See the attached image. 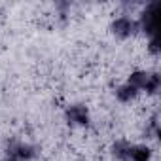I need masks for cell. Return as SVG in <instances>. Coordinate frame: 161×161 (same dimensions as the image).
Wrapping results in <instances>:
<instances>
[{"label": "cell", "mask_w": 161, "mask_h": 161, "mask_svg": "<svg viewBox=\"0 0 161 161\" xmlns=\"http://www.w3.org/2000/svg\"><path fill=\"white\" fill-rule=\"evenodd\" d=\"M116 95H118L119 101H131V99L136 95V89H135L133 86H125V87H119V89L116 91Z\"/></svg>", "instance_id": "cell-6"}, {"label": "cell", "mask_w": 161, "mask_h": 161, "mask_svg": "<svg viewBox=\"0 0 161 161\" xmlns=\"http://www.w3.org/2000/svg\"><path fill=\"white\" fill-rule=\"evenodd\" d=\"M114 153H116L119 159L129 161V146H127L125 142H118V144L114 146Z\"/></svg>", "instance_id": "cell-7"}, {"label": "cell", "mask_w": 161, "mask_h": 161, "mask_svg": "<svg viewBox=\"0 0 161 161\" xmlns=\"http://www.w3.org/2000/svg\"><path fill=\"white\" fill-rule=\"evenodd\" d=\"M152 155L150 148L144 146H129V159L131 161H148Z\"/></svg>", "instance_id": "cell-4"}, {"label": "cell", "mask_w": 161, "mask_h": 161, "mask_svg": "<svg viewBox=\"0 0 161 161\" xmlns=\"http://www.w3.org/2000/svg\"><path fill=\"white\" fill-rule=\"evenodd\" d=\"M159 15H161V4L153 2L148 6V10L142 15V29L148 34H153V38H157V29H159Z\"/></svg>", "instance_id": "cell-1"}, {"label": "cell", "mask_w": 161, "mask_h": 161, "mask_svg": "<svg viewBox=\"0 0 161 161\" xmlns=\"http://www.w3.org/2000/svg\"><path fill=\"white\" fill-rule=\"evenodd\" d=\"M157 87H159V78H157L155 74H150V78H148V84H146V91L153 93Z\"/></svg>", "instance_id": "cell-8"}, {"label": "cell", "mask_w": 161, "mask_h": 161, "mask_svg": "<svg viewBox=\"0 0 161 161\" xmlns=\"http://www.w3.org/2000/svg\"><path fill=\"white\" fill-rule=\"evenodd\" d=\"M148 78H150V74H144V72H135V74L129 78V86H133L135 89H146Z\"/></svg>", "instance_id": "cell-5"}, {"label": "cell", "mask_w": 161, "mask_h": 161, "mask_svg": "<svg viewBox=\"0 0 161 161\" xmlns=\"http://www.w3.org/2000/svg\"><path fill=\"white\" fill-rule=\"evenodd\" d=\"M135 29H136V25H135L131 19H127V17H121V19H118V21L112 25V31H114L118 36H121V38H125V36L133 34V32H135Z\"/></svg>", "instance_id": "cell-2"}, {"label": "cell", "mask_w": 161, "mask_h": 161, "mask_svg": "<svg viewBox=\"0 0 161 161\" xmlns=\"http://www.w3.org/2000/svg\"><path fill=\"white\" fill-rule=\"evenodd\" d=\"M68 119L72 121V123H80V125H86L87 121H89V116H87V110H86V106H70V110H68Z\"/></svg>", "instance_id": "cell-3"}]
</instances>
